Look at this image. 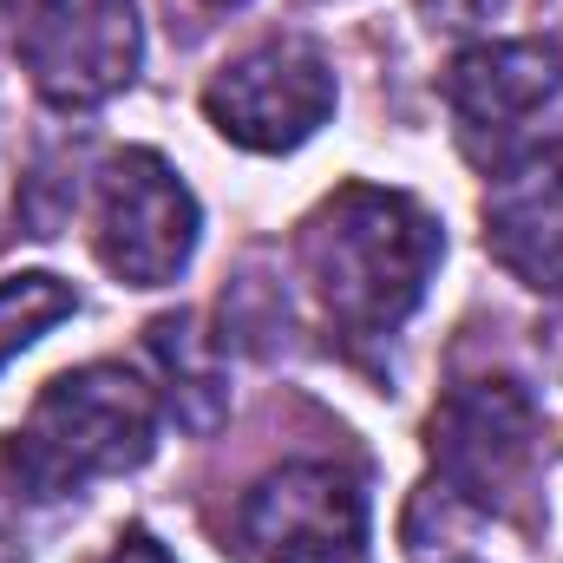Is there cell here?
Returning <instances> with one entry per match:
<instances>
[{
    "mask_svg": "<svg viewBox=\"0 0 563 563\" xmlns=\"http://www.w3.org/2000/svg\"><path fill=\"white\" fill-rule=\"evenodd\" d=\"M295 256H301V276L314 288L328 328L367 347V341H394L413 321L426 282L445 256V230L407 190L341 184L301 217Z\"/></svg>",
    "mask_w": 563,
    "mask_h": 563,
    "instance_id": "1",
    "label": "cell"
},
{
    "mask_svg": "<svg viewBox=\"0 0 563 563\" xmlns=\"http://www.w3.org/2000/svg\"><path fill=\"white\" fill-rule=\"evenodd\" d=\"M157 420L164 407L151 380H139L125 361H86L40 387L26 420L0 445V472L13 478L20 498L59 505L99 478L139 472L157 445Z\"/></svg>",
    "mask_w": 563,
    "mask_h": 563,
    "instance_id": "2",
    "label": "cell"
},
{
    "mask_svg": "<svg viewBox=\"0 0 563 563\" xmlns=\"http://www.w3.org/2000/svg\"><path fill=\"white\" fill-rule=\"evenodd\" d=\"M432 492H445L465 511H505L538 459V407L511 374H478L445 387V400L426 420Z\"/></svg>",
    "mask_w": 563,
    "mask_h": 563,
    "instance_id": "3",
    "label": "cell"
},
{
    "mask_svg": "<svg viewBox=\"0 0 563 563\" xmlns=\"http://www.w3.org/2000/svg\"><path fill=\"white\" fill-rule=\"evenodd\" d=\"M197 236H203V210L177 177V164H164L144 144L106 157L92 190V250L125 288L177 282L197 256Z\"/></svg>",
    "mask_w": 563,
    "mask_h": 563,
    "instance_id": "4",
    "label": "cell"
},
{
    "mask_svg": "<svg viewBox=\"0 0 563 563\" xmlns=\"http://www.w3.org/2000/svg\"><path fill=\"white\" fill-rule=\"evenodd\" d=\"M334 66L321 46L282 33L250 53H236L210 86H203V119L217 125V139L256 157L301 151L328 119H334Z\"/></svg>",
    "mask_w": 563,
    "mask_h": 563,
    "instance_id": "5",
    "label": "cell"
},
{
    "mask_svg": "<svg viewBox=\"0 0 563 563\" xmlns=\"http://www.w3.org/2000/svg\"><path fill=\"white\" fill-rule=\"evenodd\" d=\"M7 40L53 112H92L119 99L144 66L132 0H40L20 26H7Z\"/></svg>",
    "mask_w": 563,
    "mask_h": 563,
    "instance_id": "6",
    "label": "cell"
},
{
    "mask_svg": "<svg viewBox=\"0 0 563 563\" xmlns=\"http://www.w3.org/2000/svg\"><path fill=\"white\" fill-rule=\"evenodd\" d=\"M236 538L256 563H361L367 492L334 459H288L243 492Z\"/></svg>",
    "mask_w": 563,
    "mask_h": 563,
    "instance_id": "7",
    "label": "cell"
},
{
    "mask_svg": "<svg viewBox=\"0 0 563 563\" xmlns=\"http://www.w3.org/2000/svg\"><path fill=\"white\" fill-rule=\"evenodd\" d=\"M563 92L558 40H472L445 66V112L459 125L465 157L505 164L525 125Z\"/></svg>",
    "mask_w": 563,
    "mask_h": 563,
    "instance_id": "8",
    "label": "cell"
},
{
    "mask_svg": "<svg viewBox=\"0 0 563 563\" xmlns=\"http://www.w3.org/2000/svg\"><path fill=\"white\" fill-rule=\"evenodd\" d=\"M485 250L531 295H563V139L525 144L492 164L485 184Z\"/></svg>",
    "mask_w": 563,
    "mask_h": 563,
    "instance_id": "9",
    "label": "cell"
},
{
    "mask_svg": "<svg viewBox=\"0 0 563 563\" xmlns=\"http://www.w3.org/2000/svg\"><path fill=\"white\" fill-rule=\"evenodd\" d=\"M144 347L157 367V407L184 432H217L230 413V374H223L217 334H203V314H190V308L157 314L144 328Z\"/></svg>",
    "mask_w": 563,
    "mask_h": 563,
    "instance_id": "10",
    "label": "cell"
},
{
    "mask_svg": "<svg viewBox=\"0 0 563 563\" xmlns=\"http://www.w3.org/2000/svg\"><path fill=\"white\" fill-rule=\"evenodd\" d=\"M79 314V288L53 269H20L0 282V367L20 361L40 334H53L59 321Z\"/></svg>",
    "mask_w": 563,
    "mask_h": 563,
    "instance_id": "11",
    "label": "cell"
},
{
    "mask_svg": "<svg viewBox=\"0 0 563 563\" xmlns=\"http://www.w3.org/2000/svg\"><path fill=\"white\" fill-rule=\"evenodd\" d=\"M426 26H445V33H478L505 13V0H420Z\"/></svg>",
    "mask_w": 563,
    "mask_h": 563,
    "instance_id": "12",
    "label": "cell"
},
{
    "mask_svg": "<svg viewBox=\"0 0 563 563\" xmlns=\"http://www.w3.org/2000/svg\"><path fill=\"white\" fill-rule=\"evenodd\" d=\"M106 563H177V558H170L151 531H125V538L112 544V558H106Z\"/></svg>",
    "mask_w": 563,
    "mask_h": 563,
    "instance_id": "13",
    "label": "cell"
},
{
    "mask_svg": "<svg viewBox=\"0 0 563 563\" xmlns=\"http://www.w3.org/2000/svg\"><path fill=\"white\" fill-rule=\"evenodd\" d=\"M203 7H236V0H203Z\"/></svg>",
    "mask_w": 563,
    "mask_h": 563,
    "instance_id": "14",
    "label": "cell"
}]
</instances>
